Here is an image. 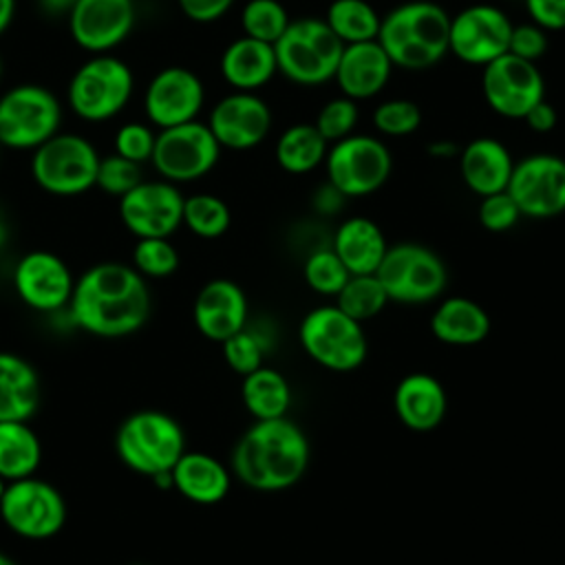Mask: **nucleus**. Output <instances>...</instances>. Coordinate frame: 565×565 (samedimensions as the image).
<instances>
[{
	"label": "nucleus",
	"instance_id": "obj_1",
	"mask_svg": "<svg viewBox=\"0 0 565 565\" xmlns=\"http://www.w3.org/2000/svg\"><path fill=\"white\" fill-rule=\"evenodd\" d=\"M68 311L82 331L99 338H121L146 324L150 291L135 267L97 263L75 280Z\"/></svg>",
	"mask_w": 565,
	"mask_h": 565
},
{
	"label": "nucleus",
	"instance_id": "obj_2",
	"mask_svg": "<svg viewBox=\"0 0 565 565\" xmlns=\"http://www.w3.org/2000/svg\"><path fill=\"white\" fill-rule=\"evenodd\" d=\"M309 466V441L289 417L256 419L232 450L234 475L252 490L280 492L296 486Z\"/></svg>",
	"mask_w": 565,
	"mask_h": 565
},
{
	"label": "nucleus",
	"instance_id": "obj_3",
	"mask_svg": "<svg viewBox=\"0 0 565 565\" xmlns=\"http://www.w3.org/2000/svg\"><path fill=\"white\" fill-rule=\"evenodd\" d=\"M393 66L422 71L450 53V15L430 0H411L391 9L377 33Z\"/></svg>",
	"mask_w": 565,
	"mask_h": 565
},
{
	"label": "nucleus",
	"instance_id": "obj_4",
	"mask_svg": "<svg viewBox=\"0 0 565 565\" xmlns=\"http://www.w3.org/2000/svg\"><path fill=\"white\" fill-rule=\"evenodd\" d=\"M115 450L130 470L154 479L172 472L185 452V435L168 413L137 411L119 424Z\"/></svg>",
	"mask_w": 565,
	"mask_h": 565
},
{
	"label": "nucleus",
	"instance_id": "obj_5",
	"mask_svg": "<svg viewBox=\"0 0 565 565\" xmlns=\"http://www.w3.org/2000/svg\"><path fill=\"white\" fill-rule=\"evenodd\" d=\"M344 44L324 18H296L274 44L278 73L300 86H318L335 75Z\"/></svg>",
	"mask_w": 565,
	"mask_h": 565
},
{
	"label": "nucleus",
	"instance_id": "obj_6",
	"mask_svg": "<svg viewBox=\"0 0 565 565\" xmlns=\"http://www.w3.org/2000/svg\"><path fill=\"white\" fill-rule=\"evenodd\" d=\"M99 154L95 146L73 132H57L33 150L31 174L55 196H77L95 185Z\"/></svg>",
	"mask_w": 565,
	"mask_h": 565
},
{
	"label": "nucleus",
	"instance_id": "obj_7",
	"mask_svg": "<svg viewBox=\"0 0 565 565\" xmlns=\"http://www.w3.org/2000/svg\"><path fill=\"white\" fill-rule=\"evenodd\" d=\"M305 353L329 371H353L366 360L362 322L349 318L335 305L311 309L298 329Z\"/></svg>",
	"mask_w": 565,
	"mask_h": 565
},
{
	"label": "nucleus",
	"instance_id": "obj_8",
	"mask_svg": "<svg viewBox=\"0 0 565 565\" xmlns=\"http://www.w3.org/2000/svg\"><path fill=\"white\" fill-rule=\"evenodd\" d=\"M132 71L119 57L97 53L68 82V104L86 121H106L124 110L132 95Z\"/></svg>",
	"mask_w": 565,
	"mask_h": 565
},
{
	"label": "nucleus",
	"instance_id": "obj_9",
	"mask_svg": "<svg viewBox=\"0 0 565 565\" xmlns=\"http://www.w3.org/2000/svg\"><path fill=\"white\" fill-rule=\"evenodd\" d=\"M62 106L57 97L40 84H20L0 97V146L13 150H35L57 135Z\"/></svg>",
	"mask_w": 565,
	"mask_h": 565
},
{
	"label": "nucleus",
	"instance_id": "obj_10",
	"mask_svg": "<svg viewBox=\"0 0 565 565\" xmlns=\"http://www.w3.org/2000/svg\"><path fill=\"white\" fill-rule=\"evenodd\" d=\"M375 276L391 302L422 305L446 289L448 271L444 260L417 243H399L386 249Z\"/></svg>",
	"mask_w": 565,
	"mask_h": 565
},
{
	"label": "nucleus",
	"instance_id": "obj_11",
	"mask_svg": "<svg viewBox=\"0 0 565 565\" xmlns=\"http://www.w3.org/2000/svg\"><path fill=\"white\" fill-rule=\"evenodd\" d=\"M324 166L329 183L342 196H366L386 183L393 159L377 137L349 135L329 146Z\"/></svg>",
	"mask_w": 565,
	"mask_h": 565
},
{
	"label": "nucleus",
	"instance_id": "obj_12",
	"mask_svg": "<svg viewBox=\"0 0 565 565\" xmlns=\"http://www.w3.org/2000/svg\"><path fill=\"white\" fill-rule=\"evenodd\" d=\"M0 516L18 536L42 541L55 536L66 521V503L57 488L38 477L7 481Z\"/></svg>",
	"mask_w": 565,
	"mask_h": 565
},
{
	"label": "nucleus",
	"instance_id": "obj_13",
	"mask_svg": "<svg viewBox=\"0 0 565 565\" xmlns=\"http://www.w3.org/2000/svg\"><path fill=\"white\" fill-rule=\"evenodd\" d=\"M221 146L207 124L196 119L161 128L154 137L152 166L170 183H188L205 177L218 161Z\"/></svg>",
	"mask_w": 565,
	"mask_h": 565
},
{
	"label": "nucleus",
	"instance_id": "obj_14",
	"mask_svg": "<svg viewBox=\"0 0 565 565\" xmlns=\"http://www.w3.org/2000/svg\"><path fill=\"white\" fill-rule=\"evenodd\" d=\"M508 194L521 216L552 218L565 212V159L550 152L523 157L512 168Z\"/></svg>",
	"mask_w": 565,
	"mask_h": 565
},
{
	"label": "nucleus",
	"instance_id": "obj_15",
	"mask_svg": "<svg viewBox=\"0 0 565 565\" xmlns=\"http://www.w3.org/2000/svg\"><path fill=\"white\" fill-rule=\"evenodd\" d=\"M512 22L494 4H470L450 18V53L472 66H486L508 53Z\"/></svg>",
	"mask_w": 565,
	"mask_h": 565
},
{
	"label": "nucleus",
	"instance_id": "obj_16",
	"mask_svg": "<svg viewBox=\"0 0 565 565\" xmlns=\"http://www.w3.org/2000/svg\"><path fill=\"white\" fill-rule=\"evenodd\" d=\"M481 88L488 106L508 119H523V115L545 97V82L536 64L512 53L483 66Z\"/></svg>",
	"mask_w": 565,
	"mask_h": 565
},
{
	"label": "nucleus",
	"instance_id": "obj_17",
	"mask_svg": "<svg viewBox=\"0 0 565 565\" xmlns=\"http://www.w3.org/2000/svg\"><path fill=\"white\" fill-rule=\"evenodd\" d=\"M183 201L177 183L141 181L119 199V216L137 238H168L183 225Z\"/></svg>",
	"mask_w": 565,
	"mask_h": 565
},
{
	"label": "nucleus",
	"instance_id": "obj_18",
	"mask_svg": "<svg viewBox=\"0 0 565 565\" xmlns=\"http://www.w3.org/2000/svg\"><path fill=\"white\" fill-rule=\"evenodd\" d=\"M13 287L26 307L49 313L68 307L75 278L57 254L35 249L18 260L13 269Z\"/></svg>",
	"mask_w": 565,
	"mask_h": 565
},
{
	"label": "nucleus",
	"instance_id": "obj_19",
	"mask_svg": "<svg viewBox=\"0 0 565 565\" xmlns=\"http://www.w3.org/2000/svg\"><path fill=\"white\" fill-rule=\"evenodd\" d=\"M205 102V88L199 75L185 66L161 68L148 84L143 108L150 124L159 130L196 119Z\"/></svg>",
	"mask_w": 565,
	"mask_h": 565
},
{
	"label": "nucleus",
	"instance_id": "obj_20",
	"mask_svg": "<svg viewBox=\"0 0 565 565\" xmlns=\"http://www.w3.org/2000/svg\"><path fill=\"white\" fill-rule=\"evenodd\" d=\"M207 126L221 148L249 150L269 135L271 110L256 93L236 90L214 104Z\"/></svg>",
	"mask_w": 565,
	"mask_h": 565
},
{
	"label": "nucleus",
	"instance_id": "obj_21",
	"mask_svg": "<svg viewBox=\"0 0 565 565\" xmlns=\"http://www.w3.org/2000/svg\"><path fill=\"white\" fill-rule=\"evenodd\" d=\"M135 24L132 0H77L68 11L73 40L90 53H106L121 44Z\"/></svg>",
	"mask_w": 565,
	"mask_h": 565
},
{
	"label": "nucleus",
	"instance_id": "obj_22",
	"mask_svg": "<svg viewBox=\"0 0 565 565\" xmlns=\"http://www.w3.org/2000/svg\"><path fill=\"white\" fill-rule=\"evenodd\" d=\"M196 329L214 342H223L243 327H247V298L245 291L227 280L214 278L205 282L192 307Z\"/></svg>",
	"mask_w": 565,
	"mask_h": 565
},
{
	"label": "nucleus",
	"instance_id": "obj_23",
	"mask_svg": "<svg viewBox=\"0 0 565 565\" xmlns=\"http://www.w3.org/2000/svg\"><path fill=\"white\" fill-rule=\"evenodd\" d=\"M393 62L377 40L347 44L335 66V84L342 95L358 102L375 97L388 82Z\"/></svg>",
	"mask_w": 565,
	"mask_h": 565
},
{
	"label": "nucleus",
	"instance_id": "obj_24",
	"mask_svg": "<svg viewBox=\"0 0 565 565\" xmlns=\"http://www.w3.org/2000/svg\"><path fill=\"white\" fill-rule=\"evenodd\" d=\"M393 406L406 428L428 433L441 424L448 408V397L435 375L408 373L395 386Z\"/></svg>",
	"mask_w": 565,
	"mask_h": 565
},
{
	"label": "nucleus",
	"instance_id": "obj_25",
	"mask_svg": "<svg viewBox=\"0 0 565 565\" xmlns=\"http://www.w3.org/2000/svg\"><path fill=\"white\" fill-rule=\"evenodd\" d=\"M512 154L494 137H477L459 152L463 183L479 196L503 192L512 177Z\"/></svg>",
	"mask_w": 565,
	"mask_h": 565
},
{
	"label": "nucleus",
	"instance_id": "obj_26",
	"mask_svg": "<svg viewBox=\"0 0 565 565\" xmlns=\"http://www.w3.org/2000/svg\"><path fill=\"white\" fill-rule=\"evenodd\" d=\"M172 488L179 490L192 503L212 505L225 499L230 492L227 468L207 452H183L172 468Z\"/></svg>",
	"mask_w": 565,
	"mask_h": 565
},
{
	"label": "nucleus",
	"instance_id": "obj_27",
	"mask_svg": "<svg viewBox=\"0 0 565 565\" xmlns=\"http://www.w3.org/2000/svg\"><path fill=\"white\" fill-rule=\"evenodd\" d=\"M278 73L274 46L254 38H238L221 55V75L236 90H256Z\"/></svg>",
	"mask_w": 565,
	"mask_h": 565
},
{
	"label": "nucleus",
	"instance_id": "obj_28",
	"mask_svg": "<svg viewBox=\"0 0 565 565\" xmlns=\"http://www.w3.org/2000/svg\"><path fill=\"white\" fill-rule=\"evenodd\" d=\"M331 249L349 274H375L388 245L380 225L366 216H351L335 230Z\"/></svg>",
	"mask_w": 565,
	"mask_h": 565
},
{
	"label": "nucleus",
	"instance_id": "obj_29",
	"mask_svg": "<svg viewBox=\"0 0 565 565\" xmlns=\"http://www.w3.org/2000/svg\"><path fill=\"white\" fill-rule=\"evenodd\" d=\"M40 404V377L24 358L0 351V422H29Z\"/></svg>",
	"mask_w": 565,
	"mask_h": 565
},
{
	"label": "nucleus",
	"instance_id": "obj_30",
	"mask_svg": "<svg viewBox=\"0 0 565 565\" xmlns=\"http://www.w3.org/2000/svg\"><path fill=\"white\" fill-rule=\"evenodd\" d=\"M430 331L439 342L446 344H479L490 333V316L479 302L463 296H452L433 311Z\"/></svg>",
	"mask_w": 565,
	"mask_h": 565
},
{
	"label": "nucleus",
	"instance_id": "obj_31",
	"mask_svg": "<svg viewBox=\"0 0 565 565\" xmlns=\"http://www.w3.org/2000/svg\"><path fill=\"white\" fill-rule=\"evenodd\" d=\"M42 461V444L29 422H0V477L15 481L33 477Z\"/></svg>",
	"mask_w": 565,
	"mask_h": 565
},
{
	"label": "nucleus",
	"instance_id": "obj_32",
	"mask_svg": "<svg viewBox=\"0 0 565 565\" xmlns=\"http://www.w3.org/2000/svg\"><path fill=\"white\" fill-rule=\"evenodd\" d=\"M241 397L254 419L287 417L291 406L289 382L282 373L269 366H258L256 371L243 375Z\"/></svg>",
	"mask_w": 565,
	"mask_h": 565
},
{
	"label": "nucleus",
	"instance_id": "obj_33",
	"mask_svg": "<svg viewBox=\"0 0 565 565\" xmlns=\"http://www.w3.org/2000/svg\"><path fill=\"white\" fill-rule=\"evenodd\" d=\"M329 143L313 124H294L276 141V161L285 172L305 174L324 163Z\"/></svg>",
	"mask_w": 565,
	"mask_h": 565
},
{
	"label": "nucleus",
	"instance_id": "obj_34",
	"mask_svg": "<svg viewBox=\"0 0 565 565\" xmlns=\"http://www.w3.org/2000/svg\"><path fill=\"white\" fill-rule=\"evenodd\" d=\"M324 22L347 46L377 40L382 18L366 0H333L327 9Z\"/></svg>",
	"mask_w": 565,
	"mask_h": 565
},
{
	"label": "nucleus",
	"instance_id": "obj_35",
	"mask_svg": "<svg viewBox=\"0 0 565 565\" xmlns=\"http://www.w3.org/2000/svg\"><path fill=\"white\" fill-rule=\"evenodd\" d=\"M388 302L391 300L375 274H351L344 287L335 294V307L358 322L375 318Z\"/></svg>",
	"mask_w": 565,
	"mask_h": 565
},
{
	"label": "nucleus",
	"instance_id": "obj_36",
	"mask_svg": "<svg viewBox=\"0 0 565 565\" xmlns=\"http://www.w3.org/2000/svg\"><path fill=\"white\" fill-rule=\"evenodd\" d=\"M232 221L230 207L214 194H192L183 201V225L201 238H218Z\"/></svg>",
	"mask_w": 565,
	"mask_h": 565
},
{
	"label": "nucleus",
	"instance_id": "obj_37",
	"mask_svg": "<svg viewBox=\"0 0 565 565\" xmlns=\"http://www.w3.org/2000/svg\"><path fill=\"white\" fill-rule=\"evenodd\" d=\"M291 18L278 0H249L241 11L243 35L276 44L278 38L287 31Z\"/></svg>",
	"mask_w": 565,
	"mask_h": 565
},
{
	"label": "nucleus",
	"instance_id": "obj_38",
	"mask_svg": "<svg viewBox=\"0 0 565 565\" xmlns=\"http://www.w3.org/2000/svg\"><path fill=\"white\" fill-rule=\"evenodd\" d=\"M302 274L307 285L322 296H335L351 276L344 263L338 258V254L331 247L311 252L305 260Z\"/></svg>",
	"mask_w": 565,
	"mask_h": 565
},
{
	"label": "nucleus",
	"instance_id": "obj_39",
	"mask_svg": "<svg viewBox=\"0 0 565 565\" xmlns=\"http://www.w3.org/2000/svg\"><path fill=\"white\" fill-rule=\"evenodd\" d=\"M132 267L143 278H168L179 267V252L168 238H139L132 249Z\"/></svg>",
	"mask_w": 565,
	"mask_h": 565
},
{
	"label": "nucleus",
	"instance_id": "obj_40",
	"mask_svg": "<svg viewBox=\"0 0 565 565\" xmlns=\"http://www.w3.org/2000/svg\"><path fill=\"white\" fill-rule=\"evenodd\" d=\"M141 181H143L141 163H135L117 152H113L108 157H99L97 177H95V185L99 190L121 199L126 192H130Z\"/></svg>",
	"mask_w": 565,
	"mask_h": 565
},
{
	"label": "nucleus",
	"instance_id": "obj_41",
	"mask_svg": "<svg viewBox=\"0 0 565 565\" xmlns=\"http://www.w3.org/2000/svg\"><path fill=\"white\" fill-rule=\"evenodd\" d=\"M373 124L382 135L406 137L422 126V110L411 99H386L373 110Z\"/></svg>",
	"mask_w": 565,
	"mask_h": 565
},
{
	"label": "nucleus",
	"instance_id": "obj_42",
	"mask_svg": "<svg viewBox=\"0 0 565 565\" xmlns=\"http://www.w3.org/2000/svg\"><path fill=\"white\" fill-rule=\"evenodd\" d=\"M221 347H223V358L227 366L241 375H247L258 366H263V358H265L263 338L247 327H243L241 331L223 340Z\"/></svg>",
	"mask_w": 565,
	"mask_h": 565
},
{
	"label": "nucleus",
	"instance_id": "obj_43",
	"mask_svg": "<svg viewBox=\"0 0 565 565\" xmlns=\"http://www.w3.org/2000/svg\"><path fill=\"white\" fill-rule=\"evenodd\" d=\"M355 124H358V104L353 99L340 95V97H333L327 104H322L313 126L327 139V143H333V141H340V139L353 135Z\"/></svg>",
	"mask_w": 565,
	"mask_h": 565
},
{
	"label": "nucleus",
	"instance_id": "obj_44",
	"mask_svg": "<svg viewBox=\"0 0 565 565\" xmlns=\"http://www.w3.org/2000/svg\"><path fill=\"white\" fill-rule=\"evenodd\" d=\"M519 218H521V210L514 203V199L508 194V190L481 196L479 223L488 232H508L510 227L516 225Z\"/></svg>",
	"mask_w": 565,
	"mask_h": 565
},
{
	"label": "nucleus",
	"instance_id": "obj_45",
	"mask_svg": "<svg viewBox=\"0 0 565 565\" xmlns=\"http://www.w3.org/2000/svg\"><path fill=\"white\" fill-rule=\"evenodd\" d=\"M154 137L157 135L146 124H139V121L124 124L115 135V152L135 163L150 161L154 150Z\"/></svg>",
	"mask_w": 565,
	"mask_h": 565
},
{
	"label": "nucleus",
	"instance_id": "obj_46",
	"mask_svg": "<svg viewBox=\"0 0 565 565\" xmlns=\"http://www.w3.org/2000/svg\"><path fill=\"white\" fill-rule=\"evenodd\" d=\"M545 51H547V35L541 26H536L534 22L512 24L508 53L536 64V60H541L545 55Z\"/></svg>",
	"mask_w": 565,
	"mask_h": 565
},
{
	"label": "nucleus",
	"instance_id": "obj_47",
	"mask_svg": "<svg viewBox=\"0 0 565 565\" xmlns=\"http://www.w3.org/2000/svg\"><path fill=\"white\" fill-rule=\"evenodd\" d=\"M527 15L543 31L565 29V0H525Z\"/></svg>",
	"mask_w": 565,
	"mask_h": 565
},
{
	"label": "nucleus",
	"instance_id": "obj_48",
	"mask_svg": "<svg viewBox=\"0 0 565 565\" xmlns=\"http://www.w3.org/2000/svg\"><path fill=\"white\" fill-rule=\"evenodd\" d=\"M177 2L185 18H190L192 22H201V24L216 22L234 4V0H177Z\"/></svg>",
	"mask_w": 565,
	"mask_h": 565
},
{
	"label": "nucleus",
	"instance_id": "obj_49",
	"mask_svg": "<svg viewBox=\"0 0 565 565\" xmlns=\"http://www.w3.org/2000/svg\"><path fill=\"white\" fill-rule=\"evenodd\" d=\"M523 121H525L527 128L534 130V132H550V130L556 128L558 113H556V108L543 97L541 102H536V104L523 115Z\"/></svg>",
	"mask_w": 565,
	"mask_h": 565
},
{
	"label": "nucleus",
	"instance_id": "obj_50",
	"mask_svg": "<svg viewBox=\"0 0 565 565\" xmlns=\"http://www.w3.org/2000/svg\"><path fill=\"white\" fill-rule=\"evenodd\" d=\"M15 15V0H0V35L9 29Z\"/></svg>",
	"mask_w": 565,
	"mask_h": 565
},
{
	"label": "nucleus",
	"instance_id": "obj_51",
	"mask_svg": "<svg viewBox=\"0 0 565 565\" xmlns=\"http://www.w3.org/2000/svg\"><path fill=\"white\" fill-rule=\"evenodd\" d=\"M77 0H40L42 9L49 13H68Z\"/></svg>",
	"mask_w": 565,
	"mask_h": 565
},
{
	"label": "nucleus",
	"instance_id": "obj_52",
	"mask_svg": "<svg viewBox=\"0 0 565 565\" xmlns=\"http://www.w3.org/2000/svg\"><path fill=\"white\" fill-rule=\"evenodd\" d=\"M428 152L430 154H435V157H450V154H455V146L450 143V141H435L430 148H428Z\"/></svg>",
	"mask_w": 565,
	"mask_h": 565
},
{
	"label": "nucleus",
	"instance_id": "obj_53",
	"mask_svg": "<svg viewBox=\"0 0 565 565\" xmlns=\"http://www.w3.org/2000/svg\"><path fill=\"white\" fill-rule=\"evenodd\" d=\"M7 236H9L7 221H4V216H2V212H0V249H2V247H4V243H7Z\"/></svg>",
	"mask_w": 565,
	"mask_h": 565
},
{
	"label": "nucleus",
	"instance_id": "obj_54",
	"mask_svg": "<svg viewBox=\"0 0 565 565\" xmlns=\"http://www.w3.org/2000/svg\"><path fill=\"white\" fill-rule=\"evenodd\" d=\"M0 565H15V563H13L11 556H7L4 552H0Z\"/></svg>",
	"mask_w": 565,
	"mask_h": 565
},
{
	"label": "nucleus",
	"instance_id": "obj_55",
	"mask_svg": "<svg viewBox=\"0 0 565 565\" xmlns=\"http://www.w3.org/2000/svg\"><path fill=\"white\" fill-rule=\"evenodd\" d=\"M4 488H7V481L0 477V497H2V492H4Z\"/></svg>",
	"mask_w": 565,
	"mask_h": 565
},
{
	"label": "nucleus",
	"instance_id": "obj_56",
	"mask_svg": "<svg viewBox=\"0 0 565 565\" xmlns=\"http://www.w3.org/2000/svg\"><path fill=\"white\" fill-rule=\"evenodd\" d=\"M0 79H2V57H0Z\"/></svg>",
	"mask_w": 565,
	"mask_h": 565
},
{
	"label": "nucleus",
	"instance_id": "obj_57",
	"mask_svg": "<svg viewBox=\"0 0 565 565\" xmlns=\"http://www.w3.org/2000/svg\"><path fill=\"white\" fill-rule=\"evenodd\" d=\"M132 565H139V563H132Z\"/></svg>",
	"mask_w": 565,
	"mask_h": 565
}]
</instances>
